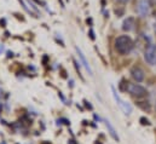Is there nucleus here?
<instances>
[{
    "mask_svg": "<svg viewBox=\"0 0 156 144\" xmlns=\"http://www.w3.org/2000/svg\"><path fill=\"white\" fill-rule=\"evenodd\" d=\"M133 49V40L128 35H121L115 40V50L120 55H127Z\"/></svg>",
    "mask_w": 156,
    "mask_h": 144,
    "instance_id": "obj_1",
    "label": "nucleus"
},
{
    "mask_svg": "<svg viewBox=\"0 0 156 144\" xmlns=\"http://www.w3.org/2000/svg\"><path fill=\"white\" fill-rule=\"evenodd\" d=\"M127 91L137 98H142V97H145L148 95V91L139 84H128Z\"/></svg>",
    "mask_w": 156,
    "mask_h": 144,
    "instance_id": "obj_2",
    "label": "nucleus"
},
{
    "mask_svg": "<svg viewBox=\"0 0 156 144\" xmlns=\"http://www.w3.org/2000/svg\"><path fill=\"white\" fill-rule=\"evenodd\" d=\"M144 59L147 61V63H149L150 66H155L156 64V45L150 44L144 52Z\"/></svg>",
    "mask_w": 156,
    "mask_h": 144,
    "instance_id": "obj_3",
    "label": "nucleus"
},
{
    "mask_svg": "<svg viewBox=\"0 0 156 144\" xmlns=\"http://www.w3.org/2000/svg\"><path fill=\"white\" fill-rule=\"evenodd\" d=\"M112 92H113V96H114V98H115V101H116V103L119 104V107L123 110V113L125 114H127V115H129L131 113H132V107L128 104V103H126L123 99H121V97L117 95L116 90L112 86Z\"/></svg>",
    "mask_w": 156,
    "mask_h": 144,
    "instance_id": "obj_4",
    "label": "nucleus"
},
{
    "mask_svg": "<svg viewBox=\"0 0 156 144\" xmlns=\"http://www.w3.org/2000/svg\"><path fill=\"white\" fill-rule=\"evenodd\" d=\"M138 11H139V15L142 17H147L150 12V1L149 0H140L139 6H138Z\"/></svg>",
    "mask_w": 156,
    "mask_h": 144,
    "instance_id": "obj_5",
    "label": "nucleus"
},
{
    "mask_svg": "<svg viewBox=\"0 0 156 144\" xmlns=\"http://www.w3.org/2000/svg\"><path fill=\"white\" fill-rule=\"evenodd\" d=\"M131 76H132V77H133V80H136L137 82L143 81V80H144V77H145L144 72H143L140 68H138V67H134V68H132V69H131Z\"/></svg>",
    "mask_w": 156,
    "mask_h": 144,
    "instance_id": "obj_6",
    "label": "nucleus"
},
{
    "mask_svg": "<svg viewBox=\"0 0 156 144\" xmlns=\"http://www.w3.org/2000/svg\"><path fill=\"white\" fill-rule=\"evenodd\" d=\"M104 122H105V126H107V128H108V132L110 133V136L115 139V141H120V138H119V135H117V132H116V130L114 128V126L110 124V121L109 120H104Z\"/></svg>",
    "mask_w": 156,
    "mask_h": 144,
    "instance_id": "obj_7",
    "label": "nucleus"
},
{
    "mask_svg": "<svg viewBox=\"0 0 156 144\" xmlns=\"http://www.w3.org/2000/svg\"><path fill=\"white\" fill-rule=\"evenodd\" d=\"M133 27H134V18H133V17H128V18L125 20L123 23H122V29H123L125 32L132 31Z\"/></svg>",
    "mask_w": 156,
    "mask_h": 144,
    "instance_id": "obj_8",
    "label": "nucleus"
},
{
    "mask_svg": "<svg viewBox=\"0 0 156 144\" xmlns=\"http://www.w3.org/2000/svg\"><path fill=\"white\" fill-rule=\"evenodd\" d=\"M76 51H78V55H79V58L81 59V62H82V64H83V67L87 69V72L90 73V75H92V69H91V67H90V64H88V62L86 61V58H85V56H83V53L81 52V50L76 47Z\"/></svg>",
    "mask_w": 156,
    "mask_h": 144,
    "instance_id": "obj_9",
    "label": "nucleus"
},
{
    "mask_svg": "<svg viewBox=\"0 0 156 144\" xmlns=\"http://www.w3.org/2000/svg\"><path fill=\"white\" fill-rule=\"evenodd\" d=\"M138 106L140 108H143L144 110H150V104L148 102H140V103H138Z\"/></svg>",
    "mask_w": 156,
    "mask_h": 144,
    "instance_id": "obj_10",
    "label": "nucleus"
},
{
    "mask_svg": "<svg viewBox=\"0 0 156 144\" xmlns=\"http://www.w3.org/2000/svg\"><path fill=\"white\" fill-rule=\"evenodd\" d=\"M140 124L142 125H150V122H149V120L148 119H145V117H140Z\"/></svg>",
    "mask_w": 156,
    "mask_h": 144,
    "instance_id": "obj_11",
    "label": "nucleus"
},
{
    "mask_svg": "<svg viewBox=\"0 0 156 144\" xmlns=\"http://www.w3.org/2000/svg\"><path fill=\"white\" fill-rule=\"evenodd\" d=\"M90 36H91L92 40H94V33H93V31H90Z\"/></svg>",
    "mask_w": 156,
    "mask_h": 144,
    "instance_id": "obj_12",
    "label": "nucleus"
},
{
    "mask_svg": "<svg viewBox=\"0 0 156 144\" xmlns=\"http://www.w3.org/2000/svg\"><path fill=\"white\" fill-rule=\"evenodd\" d=\"M117 1H120V2H127L128 0H117Z\"/></svg>",
    "mask_w": 156,
    "mask_h": 144,
    "instance_id": "obj_13",
    "label": "nucleus"
},
{
    "mask_svg": "<svg viewBox=\"0 0 156 144\" xmlns=\"http://www.w3.org/2000/svg\"><path fill=\"white\" fill-rule=\"evenodd\" d=\"M151 2H153V4H156V0H151Z\"/></svg>",
    "mask_w": 156,
    "mask_h": 144,
    "instance_id": "obj_14",
    "label": "nucleus"
},
{
    "mask_svg": "<svg viewBox=\"0 0 156 144\" xmlns=\"http://www.w3.org/2000/svg\"><path fill=\"white\" fill-rule=\"evenodd\" d=\"M154 31H155V33H156V23H155V27H154Z\"/></svg>",
    "mask_w": 156,
    "mask_h": 144,
    "instance_id": "obj_15",
    "label": "nucleus"
}]
</instances>
